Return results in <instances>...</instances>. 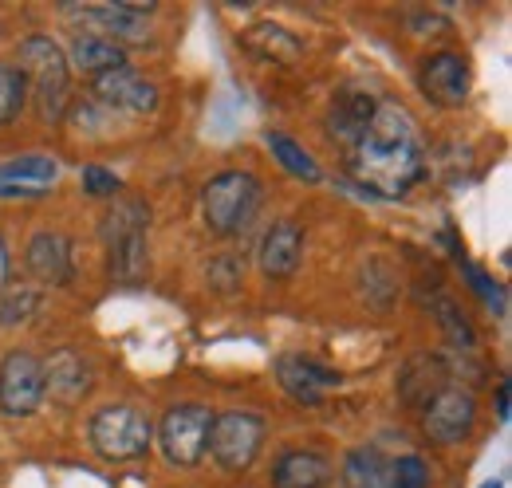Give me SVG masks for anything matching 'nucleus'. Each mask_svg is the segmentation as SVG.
Wrapping results in <instances>:
<instances>
[{
  "mask_svg": "<svg viewBox=\"0 0 512 488\" xmlns=\"http://www.w3.org/2000/svg\"><path fill=\"white\" fill-rule=\"evenodd\" d=\"M422 166H426V154H422L414 119L394 103H379L351 158L355 178L371 185V193L379 197H398L422 178Z\"/></svg>",
  "mask_w": 512,
  "mask_h": 488,
  "instance_id": "nucleus-1",
  "label": "nucleus"
},
{
  "mask_svg": "<svg viewBox=\"0 0 512 488\" xmlns=\"http://www.w3.org/2000/svg\"><path fill=\"white\" fill-rule=\"evenodd\" d=\"M16 67L28 79V91L36 99V111L44 122H56L67 107V91H71V63L60 52L56 40L48 36H28L16 48Z\"/></svg>",
  "mask_w": 512,
  "mask_h": 488,
  "instance_id": "nucleus-2",
  "label": "nucleus"
},
{
  "mask_svg": "<svg viewBox=\"0 0 512 488\" xmlns=\"http://www.w3.org/2000/svg\"><path fill=\"white\" fill-rule=\"evenodd\" d=\"M264 201V185L245 170H225L201 189V221L217 237H237L253 225Z\"/></svg>",
  "mask_w": 512,
  "mask_h": 488,
  "instance_id": "nucleus-3",
  "label": "nucleus"
},
{
  "mask_svg": "<svg viewBox=\"0 0 512 488\" xmlns=\"http://www.w3.org/2000/svg\"><path fill=\"white\" fill-rule=\"evenodd\" d=\"M87 437H91V449L103 461H138L154 445V422L138 406L115 402V406L95 410V418L87 426Z\"/></svg>",
  "mask_w": 512,
  "mask_h": 488,
  "instance_id": "nucleus-4",
  "label": "nucleus"
},
{
  "mask_svg": "<svg viewBox=\"0 0 512 488\" xmlns=\"http://www.w3.org/2000/svg\"><path fill=\"white\" fill-rule=\"evenodd\" d=\"M264 418L249 410H229L217 414L209 426V445L205 453L225 469V473H245L264 449Z\"/></svg>",
  "mask_w": 512,
  "mask_h": 488,
  "instance_id": "nucleus-5",
  "label": "nucleus"
},
{
  "mask_svg": "<svg viewBox=\"0 0 512 488\" xmlns=\"http://www.w3.org/2000/svg\"><path fill=\"white\" fill-rule=\"evenodd\" d=\"M209 426H213L209 406L182 402V406H170V410L162 414L154 441L162 445V453H166V461H170V465H178V469H193V465H201V457H205Z\"/></svg>",
  "mask_w": 512,
  "mask_h": 488,
  "instance_id": "nucleus-6",
  "label": "nucleus"
},
{
  "mask_svg": "<svg viewBox=\"0 0 512 488\" xmlns=\"http://www.w3.org/2000/svg\"><path fill=\"white\" fill-rule=\"evenodd\" d=\"M44 363L32 351H8L0 363V414L32 418L44 406Z\"/></svg>",
  "mask_w": 512,
  "mask_h": 488,
  "instance_id": "nucleus-7",
  "label": "nucleus"
},
{
  "mask_svg": "<svg viewBox=\"0 0 512 488\" xmlns=\"http://www.w3.org/2000/svg\"><path fill=\"white\" fill-rule=\"evenodd\" d=\"M422 422H426L430 441H438V445H457V441H465V437L473 433L477 402H473L469 390L446 386V390L426 406V418H422Z\"/></svg>",
  "mask_w": 512,
  "mask_h": 488,
  "instance_id": "nucleus-8",
  "label": "nucleus"
},
{
  "mask_svg": "<svg viewBox=\"0 0 512 488\" xmlns=\"http://www.w3.org/2000/svg\"><path fill=\"white\" fill-rule=\"evenodd\" d=\"M67 16H79L95 24V36H119V40H146L150 36V12L154 4H64Z\"/></svg>",
  "mask_w": 512,
  "mask_h": 488,
  "instance_id": "nucleus-9",
  "label": "nucleus"
},
{
  "mask_svg": "<svg viewBox=\"0 0 512 488\" xmlns=\"http://www.w3.org/2000/svg\"><path fill=\"white\" fill-rule=\"evenodd\" d=\"M300 256H304V233L292 217H280L264 229L260 237V248H256V264L268 280H288L296 276L300 268Z\"/></svg>",
  "mask_w": 512,
  "mask_h": 488,
  "instance_id": "nucleus-10",
  "label": "nucleus"
},
{
  "mask_svg": "<svg viewBox=\"0 0 512 488\" xmlns=\"http://www.w3.org/2000/svg\"><path fill=\"white\" fill-rule=\"evenodd\" d=\"M422 95L438 107H461L469 99V63L457 52H438L422 63Z\"/></svg>",
  "mask_w": 512,
  "mask_h": 488,
  "instance_id": "nucleus-11",
  "label": "nucleus"
},
{
  "mask_svg": "<svg viewBox=\"0 0 512 488\" xmlns=\"http://www.w3.org/2000/svg\"><path fill=\"white\" fill-rule=\"evenodd\" d=\"M276 378L304 406H320L323 390L339 386V374L331 366H320L316 359H304V355H280L276 359Z\"/></svg>",
  "mask_w": 512,
  "mask_h": 488,
  "instance_id": "nucleus-12",
  "label": "nucleus"
},
{
  "mask_svg": "<svg viewBox=\"0 0 512 488\" xmlns=\"http://www.w3.org/2000/svg\"><path fill=\"white\" fill-rule=\"evenodd\" d=\"M95 99L107 103V107H119V111H134V115H146L158 107V87L146 83L142 75H134L130 67L119 71H107V75H95Z\"/></svg>",
  "mask_w": 512,
  "mask_h": 488,
  "instance_id": "nucleus-13",
  "label": "nucleus"
},
{
  "mask_svg": "<svg viewBox=\"0 0 512 488\" xmlns=\"http://www.w3.org/2000/svg\"><path fill=\"white\" fill-rule=\"evenodd\" d=\"M375 107H379V99L371 91H359V87L339 91L327 111V134L339 138L343 146H359V138L367 134V126L375 119Z\"/></svg>",
  "mask_w": 512,
  "mask_h": 488,
  "instance_id": "nucleus-14",
  "label": "nucleus"
},
{
  "mask_svg": "<svg viewBox=\"0 0 512 488\" xmlns=\"http://www.w3.org/2000/svg\"><path fill=\"white\" fill-rule=\"evenodd\" d=\"M24 264H28V272H32L40 284H56V288H60V284L71 280V272H75V264H71V241H67L64 233L44 229V233H36V237L28 241Z\"/></svg>",
  "mask_w": 512,
  "mask_h": 488,
  "instance_id": "nucleus-15",
  "label": "nucleus"
},
{
  "mask_svg": "<svg viewBox=\"0 0 512 488\" xmlns=\"http://www.w3.org/2000/svg\"><path fill=\"white\" fill-rule=\"evenodd\" d=\"M44 386L60 402H79L91 390V363L79 351H56L44 363Z\"/></svg>",
  "mask_w": 512,
  "mask_h": 488,
  "instance_id": "nucleus-16",
  "label": "nucleus"
},
{
  "mask_svg": "<svg viewBox=\"0 0 512 488\" xmlns=\"http://www.w3.org/2000/svg\"><path fill=\"white\" fill-rule=\"evenodd\" d=\"M327 481H331V461L316 449H292L272 469V488H323Z\"/></svg>",
  "mask_w": 512,
  "mask_h": 488,
  "instance_id": "nucleus-17",
  "label": "nucleus"
},
{
  "mask_svg": "<svg viewBox=\"0 0 512 488\" xmlns=\"http://www.w3.org/2000/svg\"><path fill=\"white\" fill-rule=\"evenodd\" d=\"M446 386H449V370H446V363L434 359V355H418V359H410L406 374H402V382H398L402 398L414 402V406H430Z\"/></svg>",
  "mask_w": 512,
  "mask_h": 488,
  "instance_id": "nucleus-18",
  "label": "nucleus"
},
{
  "mask_svg": "<svg viewBox=\"0 0 512 488\" xmlns=\"http://www.w3.org/2000/svg\"><path fill=\"white\" fill-rule=\"evenodd\" d=\"M241 44L260 56V60L268 63H296L300 60V52H304V44L284 28V24H253L245 36H241Z\"/></svg>",
  "mask_w": 512,
  "mask_h": 488,
  "instance_id": "nucleus-19",
  "label": "nucleus"
},
{
  "mask_svg": "<svg viewBox=\"0 0 512 488\" xmlns=\"http://www.w3.org/2000/svg\"><path fill=\"white\" fill-rule=\"evenodd\" d=\"M67 63H75V67L87 71V75H107V71L127 67V56H123V48H119L115 40L87 32V36H75V40H71V60Z\"/></svg>",
  "mask_w": 512,
  "mask_h": 488,
  "instance_id": "nucleus-20",
  "label": "nucleus"
},
{
  "mask_svg": "<svg viewBox=\"0 0 512 488\" xmlns=\"http://www.w3.org/2000/svg\"><path fill=\"white\" fill-rule=\"evenodd\" d=\"M343 488H390V461L375 445H359L343 457Z\"/></svg>",
  "mask_w": 512,
  "mask_h": 488,
  "instance_id": "nucleus-21",
  "label": "nucleus"
},
{
  "mask_svg": "<svg viewBox=\"0 0 512 488\" xmlns=\"http://www.w3.org/2000/svg\"><path fill=\"white\" fill-rule=\"evenodd\" d=\"M111 248V276L115 280H127V284H138L150 268V256H146V233H127L119 241H107Z\"/></svg>",
  "mask_w": 512,
  "mask_h": 488,
  "instance_id": "nucleus-22",
  "label": "nucleus"
},
{
  "mask_svg": "<svg viewBox=\"0 0 512 488\" xmlns=\"http://www.w3.org/2000/svg\"><path fill=\"white\" fill-rule=\"evenodd\" d=\"M146 225H150L146 201L123 197V201H115L111 213L103 217V241H119V237H127V233H146Z\"/></svg>",
  "mask_w": 512,
  "mask_h": 488,
  "instance_id": "nucleus-23",
  "label": "nucleus"
},
{
  "mask_svg": "<svg viewBox=\"0 0 512 488\" xmlns=\"http://www.w3.org/2000/svg\"><path fill=\"white\" fill-rule=\"evenodd\" d=\"M28 99H32V91H28V79L20 75V67L0 60V126L20 119Z\"/></svg>",
  "mask_w": 512,
  "mask_h": 488,
  "instance_id": "nucleus-24",
  "label": "nucleus"
},
{
  "mask_svg": "<svg viewBox=\"0 0 512 488\" xmlns=\"http://www.w3.org/2000/svg\"><path fill=\"white\" fill-rule=\"evenodd\" d=\"M268 150L276 154V162H280L292 178H300V182H320V166H316L312 154H308L300 142H292L288 134H268Z\"/></svg>",
  "mask_w": 512,
  "mask_h": 488,
  "instance_id": "nucleus-25",
  "label": "nucleus"
},
{
  "mask_svg": "<svg viewBox=\"0 0 512 488\" xmlns=\"http://www.w3.org/2000/svg\"><path fill=\"white\" fill-rule=\"evenodd\" d=\"M56 178H60V166L48 154H28V158H16V162L0 166V182H32L40 189H48L44 182H56Z\"/></svg>",
  "mask_w": 512,
  "mask_h": 488,
  "instance_id": "nucleus-26",
  "label": "nucleus"
},
{
  "mask_svg": "<svg viewBox=\"0 0 512 488\" xmlns=\"http://www.w3.org/2000/svg\"><path fill=\"white\" fill-rule=\"evenodd\" d=\"M390 488H430V469L418 453L390 461Z\"/></svg>",
  "mask_w": 512,
  "mask_h": 488,
  "instance_id": "nucleus-27",
  "label": "nucleus"
},
{
  "mask_svg": "<svg viewBox=\"0 0 512 488\" xmlns=\"http://www.w3.org/2000/svg\"><path fill=\"white\" fill-rule=\"evenodd\" d=\"M36 311V292L32 288H8L4 304H0V327H16Z\"/></svg>",
  "mask_w": 512,
  "mask_h": 488,
  "instance_id": "nucleus-28",
  "label": "nucleus"
},
{
  "mask_svg": "<svg viewBox=\"0 0 512 488\" xmlns=\"http://www.w3.org/2000/svg\"><path fill=\"white\" fill-rule=\"evenodd\" d=\"M79 182H83V193H91V197H115L123 189V182L103 166H83Z\"/></svg>",
  "mask_w": 512,
  "mask_h": 488,
  "instance_id": "nucleus-29",
  "label": "nucleus"
},
{
  "mask_svg": "<svg viewBox=\"0 0 512 488\" xmlns=\"http://www.w3.org/2000/svg\"><path fill=\"white\" fill-rule=\"evenodd\" d=\"M438 319H442V327H446L449 339H453L457 347H473V343H477L473 327H469V323L461 319V311H457L453 304H446V300H442V304H438Z\"/></svg>",
  "mask_w": 512,
  "mask_h": 488,
  "instance_id": "nucleus-30",
  "label": "nucleus"
},
{
  "mask_svg": "<svg viewBox=\"0 0 512 488\" xmlns=\"http://www.w3.org/2000/svg\"><path fill=\"white\" fill-rule=\"evenodd\" d=\"M465 272H469V284L481 292V300L485 304H497V307H505V296H501V288L497 284H489V276L481 272V268H473V264H465Z\"/></svg>",
  "mask_w": 512,
  "mask_h": 488,
  "instance_id": "nucleus-31",
  "label": "nucleus"
},
{
  "mask_svg": "<svg viewBox=\"0 0 512 488\" xmlns=\"http://www.w3.org/2000/svg\"><path fill=\"white\" fill-rule=\"evenodd\" d=\"M48 189L40 185H20V182H0V197H44Z\"/></svg>",
  "mask_w": 512,
  "mask_h": 488,
  "instance_id": "nucleus-32",
  "label": "nucleus"
},
{
  "mask_svg": "<svg viewBox=\"0 0 512 488\" xmlns=\"http://www.w3.org/2000/svg\"><path fill=\"white\" fill-rule=\"evenodd\" d=\"M12 288V256H8V244L0 237V292Z\"/></svg>",
  "mask_w": 512,
  "mask_h": 488,
  "instance_id": "nucleus-33",
  "label": "nucleus"
},
{
  "mask_svg": "<svg viewBox=\"0 0 512 488\" xmlns=\"http://www.w3.org/2000/svg\"><path fill=\"white\" fill-rule=\"evenodd\" d=\"M497 414H501V422H509V382L497 386Z\"/></svg>",
  "mask_w": 512,
  "mask_h": 488,
  "instance_id": "nucleus-34",
  "label": "nucleus"
},
{
  "mask_svg": "<svg viewBox=\"0 0 512 488\" xmlns=\"http://www.w3.org/2000/svg\"><path fill=\"white\" fill-rule=\"evenodd\" d=\"M481 488H501V481H489V485H481Z\"/></svg>",
  "mask_w": 512,
  "mask_h": 488,
  "instance_id": "nucleus-35",
  "label": "nucleus"
}]
</instances>
